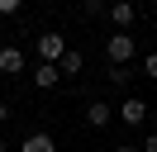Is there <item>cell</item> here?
Listing matches in <instances>:
<instances>
[{"mask_svg": "<svg viewBox=\"0 0 157 152\" xmlns=\"http://www.w3.org/2000/svg\"><path fill=\"white\" fill-rule=\"evenodd\" d=\"M133 52H138V48H133V38H128V33H109V38H105L109 66H128V62H133Z\"/></svg>", "mask_w": 157, "mask_h": 152, "instance_id": "obj_1", "label": "cell"}, {"mask_svg": "<svg viewBox=\"0 0 157 152\" xmlns=\"http://www.w3.org/2000/svg\"><path fill=\"white\" fill-rule=\"evenodd\" d=\"M62 52H67V38H62V33H43L38 38V62H52V66H57Z\"/></svg>", "mask_w": 157, "mask_h": 152, "instance_id": "obj_2", "label": "cell"}, {"mask_svg": "<svg viewBox=\"0 0 157 152\" xmlns=\"http://www.w3.org/2000/svg\"><path fill=\"white\" fill-rule=\"evenodd\" d=\"M105 14L114 19V28L124 33V28H128V24L138 19V5H133V0H109V10H105Z\"/></svg>", "mask_w": 157, "mask_h": 152, "instance_id": "obj_3", "label": "cell"}, {"mask_svg": "<svg viewBox=\"0 0 157 152\" xmlns=\"http://www.w3.org/2000/svg\"><path fill=\"white\" fill-rule=\"evenodd\" d=\"M119 119H124L128 128H143V119H147V104L138 100V95H128V100L119 104Z\"/></svg>", "mask_w": 157, "mask_h": 152, "instance_id": "obj_4", "label": "cell"}, {"mask_svg": "<svg viewBox=\"0 0 157 152\" xmlns=\"http://www.w3.org/2000/svg\"><path fill=\"white\" fill-rule=\"evenodd\" d=\"M57 81H62V71L52 62H38V66H33V86H38V90H52Z\"/></svg>", "mask_w": 157, "mask_h": 152, "instance_id": "obj_5", "label": "cell"}, {"mask_svg": "<svg viewBox=\"0 0 157 152\" xmlns=\"http://www.w3.org/2000/svg\"><path fill=\"white\" fill-rule=\"evenodd\" d=\"M109 119H114V109H109L105 100H90V104H86V124H90V128H105Z\"/></svg>", "mask_w": 157, "mask_h": 152, "instance_id": "obj_6", "label": "cell"}, {"mask_svg": "<svg viewBox=\"0 0 157 152\" xmlns=\"http://www.w3.org/2000/svg\"><path fill=\"white\" fill-rule=\"evenodd\" d=\"M0 71H5V76H19L24 71V52H19V48H0Z\"/></svg>", "mask_w": 157, "mask_h": 152, "instance_id": "obj_7", "label": "cell"}, {"mask_svg": "<svg viewBox=\"0 0 157 152\" xmlns=\"http://www.w3.org/2000/svg\"><path fill=\"white\" fill-rule=\"evenodd\" d=\"M19 152H57V147H52V138H48V133H24Z\"/></svg>", "mask_w": 157, "mask_h": 152, "instance_id": "obj_8", "label": "cell"}, {"mask_svg": "<svg viewBox=\"0 0 157 152\" xmlns=\"http://www.w3.org/2000/svg\"><path fill=\"white\" fill-rule=\"evenodd\" d=\"M81 66H86V57H81L76 48H67V52H62V62H57V71H62V76H76Z\"/></svg>", "mask_w": 157, "mask_h": 152, "instance_id": "obj_9", "label": "cell"}, {"mask_svg": "<svg viewBox=\"0 0 157 152\" xmlns=\"http://www.w3.org/2000/svg\"><path fill=\"white\" fill-rule=\"evenodd\" d=\"M81 10L95 19V14H105V10H109V0H81Z\"/></svg>", "mask_w": 157, "mask_h": 152, "instance_id": "obj_10", "label": "cell"}, {"mask_svg": "<svg viewBox=\"0 0 157 152\" xmlns=\"http://www.w3.org/2000/svg\"><path fill=\"white\" fill-rule=\"evenodd\" d=\"M128 76H133V71H128V66H109V81H114V86H124Z\"/></svg>", "mask_w": 157, "mask_h": 152, "instance_id": "obj_11", "label": "cell"}, {"mask_svg": "<svg viewBox=\"0 0 157 152\" xmlns=\"http://www.w3.org/2000/svg\"><path fill=\"white\" fill-rule=\"evenodd\" d=\"M143 71H147V76L157 81V52H147V57H143Z\"/></svg>", "mask_w": 157, "mask_h": 152, "instance_id": "obj_12", "label": "cell"}, {"mask_svg": "<svg viewBox=\"0 0 157 152\" xmlns=\"http://www.w3.org/2000/svg\"><path fill=\"white\" fill-rule=\"evenodd\" d=\"M19 5H24V0H0V14H14Z\"/></svg>", "mask_w": 157, "mask_h": 152, "instance_id": "obj_13", "label": "cell"}, {"mask_svg": "<svg viewBox=\"0 0 157 152\" xmlns=\"http://www.w3.org/2000/svg\"><path fill=\"white\" fill-rule=\"evenodd\" d=\"M138 152H157V133H147V138H143V147H138Z\"/></svg>", "mask_w": 157, "mask_h": 152, "instance_id": "obj_14", "label": "cell"}, {"mask_svg": "<svg viewBox=\"0 0 157 152\" xmlns=\"http://www.w3.org/2000/svg\"><path fill=\"white\" fill-rule=\"evenodd\" d=\"M5 119H10V104H5V100H0V124H5Z\"/></svg>", "mask_w": 157, "mask_h": 152, "instance_id": "obj_15", "label": "cell"}, {"mask_svg": "<svg viewBox=\"0 0 157 152\" xmlns=\"http://www.w3.org/2000/svg\"><path fill=\"white\" fill-rule=\"evenodd\" d=\"M114 152H138V147H133V142H119V147H114Z\"/></svg>", "mask_w": 157, "mask_h": 152, "instance_id": "obj_16", "label": "cell"}, {"mask_svg": "<svg viewBox=\"0 0 157 152\" xmlns=\"http://www.w3.org/2000/svg\"><path fill=\"white\" fill-rule=\"evenodd\" d=\"M0 152H10V147H5V142H0Z\"/></svg>", "mask_w": 157, "mask_h": 152, "instance_id": "obj_17", "label": "cell"}]
</instances>
